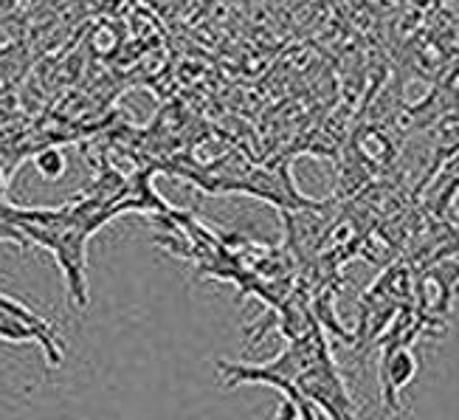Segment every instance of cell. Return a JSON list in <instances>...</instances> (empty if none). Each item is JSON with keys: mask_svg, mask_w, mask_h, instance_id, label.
Listing matches in <instances>:
<instances>
[{"mask_svg": "<svg viewBox=\"0 0 459 420\" xmlns=\"http://www.w3.org/2000/svg\"><path fill=\"white\" fill-rule=\"evenodd\" d=\"M296 387L307 401H313L322 412H327L333 420H358L355 404L350 392L344 389L342 375L333 362V355L322 358V362L310 364L296 375Z\"/></svg>", "mask_w": 459, "mask_h": 420, "instance_id": "obj_1", "label": "cell"}, {"mask_svg": "<svg viewBox=\"0 0 459 420\" xmlns=\"http://www.w3.org/2000/svg\"><path fill=\"white\" fill-rule=\"evenodd\" d=\"M417 355L411 347H384L381 355V389L389 412H401V392L414 381Z\"/></svg>", "mask_w": 459, "mask_h": 420, "instance_id": "obj_2", "label": "cell"}, {"mask_svg": "<svg viewBox=\"0 0 459 420\" xmlns=\"http://www.w3.org/2000/svg\"><path fill=\"white\" fill-rule=\"evenodd\" d=\"M313 322L322 325L325 330H330L333 336H338L342 342H355V336L342 322H338L335 313H333V288H327L325 293L316 296V302H313Z\"/></svg>", "mask_w": 459, "mask_h": 420, "instance_id": "obj_3", "label": "cell"}, {"mask_svg": "<svg viewBox=\"0 0 459 420\" xmlns=\"http://www.w3.org/2000/svg\"><path fill=\"white\" fill-rule=\"evenodd\" d=\"M34 164H37L39 175L48 178V181H56V178H63V172H65V155L59 150H43L34 158Z\"/></svg>", "mask_w": 459, "mask_h": 420, "instance_id": "obj_4", "label": "cell"}, {"mask_svg": "<svg viewBox=\"0 0 459 420\" xmlns=\"http://www.w3.org/2000/svg\"><path fill=\"white\" fill-rule=\"evenodd\" d=\"M273 420H299L296 407L290 401H282V404H279V409H276V417Z\"/></svg>", "mask_w": 459, "mask_h": 420, "instance_id": "obj_5", "label": "cell"}]
</instances>
